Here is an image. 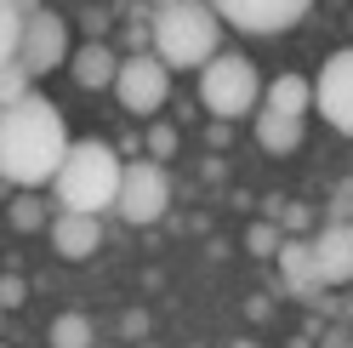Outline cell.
Instances as JSON below:
<instances>
[{
  "instance_id": "6da1fadb",
  "label": "cell",
  "mask_w": 353,
  "mask_h": 348,
  "mask_svg": "<svg viewBox=\"0 0 353 348\" xmlns=\"http://www.w3.org/2000/svg\"><path fill=\"white\" fill-rule=\"evenodd\" d=\"M69 155V126L52 97H17L0 108V177L17 188H46Z\"/></svg>"
},
{
  "instance_id": "7a4b0ae2",
  "label": "cell",
  "mask_w": 353,
  "mask_h": 348,
  "mask_svg": "<svg viewBox=\"0 0 353 348\" xmlns=\"http://www.w3.org/2000/svg\"><path fill=\"white\" fill-rule=\"evenodd\" d=\"M120 177H125L120 148L103 143V137H80V143H69V155H63L57 177H52V194H57L63 211L97 217V211H108L120 200Z\"/></svg>"
},
{
  "instance_id": "3957f363",
  "label": "cell",
  "mask_w": 353,
  "mask_h": 348,
  "mask_svg": "<svg viewBox=\"0 0 353 348\" xmlns=\"http://www.w3.org/2000/svg\"><path fill=\"white\" fill-rule=\"evenodd\" d=\"M216 35L223 17L211 12V0H171L154 12V57L165 69H205L216 57Z\"/></svg>"
},
{
  "instance_id": "277c9868",
  "label": "cell",
  "mask_w": 353,
  "mask_h": 348,
  "mask_svg": "<svg viewBox=\"0 0 353 348\" xmlns=\"http://www.w3.org/2000/svg\"><path fill=\"white\" fill-rule=\"evenodd\" d=\"M256 92H262L256 63H251V57H239V52H216L205 69H200V103L211 108L216 120L251 115V108H256Z\"/></svg>"
},
{
  "instance_id": "5b68a950",
  "label": "cell",
  "mask_w": 353,
  "mask_h": 348,
  "mask_svg": "<svg viewBox=\"0 0 353 348\" xmlns=\"http://www.w3.org/2000/svg\"><path fill=\"white\" fill-rule=\"evenodd\" d=\"M165 206H171V177H165V166L160 160H131L125 166V177H120V200H114V211L125 217L131 229H148V223H160L165 217Z\"/></svg>"
},
{
  "instance_id": "8992f818",
  "label": "cell",
  "mask_w": 353,
  "mask_h": 348,
  "mask_svg": "<svg viewBox=\"0 0 353 348\" xmlns=\"http://www.w3.org/2000/svg\"><path fill=\"white\" fill-rule=\"evenodd\" d=\"M211 12L239 35H285L314 12V0H211Z\"/></svg>"
},
{
  "instance_id": "52a82bcc",
  "label": "cell",
  "mask_w": 353,
  "mask_h": 348,
  "mask_svg": "<svg viewBox=\"0 0 353 348\" xmlns=\"http://www.w3.org/2000/svg\"><path fill=\"white\" fill-rule=\"evenodd\" d=\"M114 97H120V108H131V115H160V103L171 97V69L154 52H131V57H120Z\"/></svg>"
},
{
  "instance_id": "ba28073f",
  "label": "cell",
  "mask_w": 353,
  "mask_h": 348,
  "mask_svg": "<svg viewBox=\"0 0 353 348\" xmlns=\"http://www.w3.org/2000/svg\"><path fill=\"white\" fill-rule=\"evenodd\" d=\"M17 63H23L29 75H52L69 63V17L40 6L29 23H23V52H17Z\"/></svg>"
},
{
  "instance_id": "9c48e42d",
  "label": "cell",
  "mask_w": 353,
  "mask_h": 348,
  "mask_svg": "<svg viewBox=\"0 0 353 348\" xmlns=\"http://www.w3.org/2000/svg\"><path fill=\"white\" fill-rule=\"evenodd\" d=\"M314 108L330 120V132L353 137V46L325 57V69L314 80Z\"/></svg>"
},
{
  "instance_id": "30bf717a",
  "label": "cell",
  "mask_w": 353,
  "mask_h": 348,
  "mask_svg": "<svg viewBox=\"0 0 353 348\" xmlns=\"http://www.w3.org/2000/svg\"><path fill=\"white\" fill-rule=\"evenodd\" d=\"M319 286H353V223H330L314 240Z\"/></svg>"
},
{
  "instance_id": "8fae6325",
  "label": "cell",
  "mask_w": 353,
  "mask_h": 348,
  "mask_svg": "<svg viewBox=\"0 0 353 348\" xmlns=\"http://www.w3.org/2000/svg\"><path fill=\"white\" fill-rule=\"evenodd\" d=\"M52 246H57L63 263H85V257H97V246H103L97 217H85V211H57V217H52Z\"/></svg>"
},
{
  "instance_id": "7c38bea8",
  "label": "cell",
  "mask_w": 353,
  "mask_h": 348,
  "mask_svg": "<svg viewBox=\"0 0 353 348\" xmlns=\"http://www.w3.org/2000/svg\"><path fill=\"white\" fill-rule=\"evenodd\" d=\"M114 75H120V57H114V46H103V40H92V46L69 52V80L85 86V92H103V86H114Z\"/></svg>"
},
{
  "instance_id": "4fadbf2b",
  "label": "cell",
  "mask_w": 353,
  "mask_h": 348,
  "mask_svg": "<svg viewBox=\"0 0 353 348\" xmlns=\"http://www.w3.org/2000/svg\"><path fill=\"white\" fill-rule=\"evenodd\" d=\"M307 103H314V86H307V75H274L268 92H262V108L291 115V120H307Z\"/></svg>"
},
{
  "instance_id": "5bb4252c",
  "label": "cell",
  "mask_w": 353,
  "mask_h": 348,
  "mask_svg": "<svg viewBox=\"0 0 353 348\" xmlns=\"http://www.w3.org/2000/svg\"><path fill=\"white\" fill-rule=\"evenodd\" d=\"M274 263H279V280L291 291H314L319 286V263H314V246H307V240H285Z\"/></svg>"
},
{
  "instance_id": "9a60e30c",
  "label": "cell",
  "mask_w": 353,
  "mask_h": 348,
  "mask_svg": "<svg viewBox=\"0 0 353 348\" xmlns=\"http://www.w3.org/2000/svg\"><path fill=\"white\" fill-rule=\"evenodd\" d=\"M251 137L268 148V155H291V148L302 143V120H291V115H274V108H262L256 115V126H251Z\"/></svg>"
},
{
  "instance_id": "2e32d148",
  "label": "cell",
  "mask_w": 353,
  "mask_h": 348,
  "mask_svg": "<svg viewBox=\"0 0 353 348\" xmlns=\"http://www.w3.org/2000/svg\"><path fill=\"white\" fill-rule=\"evenodd\" d=\"M23 6H17V0H0V69H6V63H17V52H23Z\"/></svg>"
},
{
  "instance_id": "e0dca14e",
  "label": "cell",
  "mask_w": 353,
  "mask_h": 348,
  "mask_svg": "<svg viewBox=\"0 0 353 348\" xmlns=\"http://www.w3.org/2000/svg\"><path fill=\"white\" fill-rule=\"evenodd\" d=\"M52 348H97L92 320H85V314H57L52 320Z\"/></svg>"
},
{
  "instance_id": "ac0fdd59",
  "label": "cell",
  "mask_w": 353,
  "mask_h": 348,
  "mask_svg": "<svg viewBox=\"0 0 353 348\" xmlns=\"http://www.w3.org/2000/svg\"><path fill=\"white\" fill-rule=\"evenodd\" d=\"M6 223H12L17 234H34L40 223H46V206H40V188H23V194H17V200H12V217H6Z\"/></svg>"
},
{
  "instance_id": "d6986e66",
  "label": "cell",
  "mask_w": 353,
  "mask_h": 348,
  "mask_svg": "<svg viewBox=\"0 0 353 348\" xmlns=\"http://www.w3.org/2000/svg\"><path fill=\"white\" fill-rule=\"evenodd\" d=\"M29 80H34V75L23 69V63H6V69H0V108L17 103V97H29V92H34Z\"/></svg>"
},
{
  "instance_id": "ffe728a7",
  "label": "cell",
  "mask_w": 353,
  "mask_h": 348,
  "mask_svg": "<svg viewBox=\"0 0 353 348\" xmlns=\"http://www.w3.org/2000/svg\"><path fill=\"white\" fill-rule=\"evenodd\" d=\"M171 155H176V126L154 120L148 126V160H171Z\"/></svg>"
},
{
  "instance_id": "44dd1931",
  "label": "cell",
  "mask_w": 353,
  "mask_h": 348,
  "mask_svg": "<svg viewBox=\"0 0 353 348\" xmlns=\"http://www.w3.org/2000/svg\"><path fill=\"white\" fill-rule=\"evenodd\" d=\"M245 246H251L256 257H279V246H285V240H279V229H274V223H251Z\"/></svg>"
},
{
  "instance_id": "7402d4cb",
  "label": "cell",
  "mask_w": 353,
  "mask_h": 348,
  "mask_svg": "<svg viewBox=\"0 0 353 348\" xmlns=\"http://www.w3.org/2000/svg\"><path fill=\"white\" fill-rule=\"evenodd\" d=\"M6 302H23V280H17V274L0 280V309H6Z\"/></svg>"
},
{
  "instance_id": "603a6c76",
  "label": "cell",
  "mask_w": 353,
  "mask_h": 348,
  "mask_svg": "<svg viewBox=\"0 0 353 348\" xmlns=\"http://www.w3.org/2000/svg\"><path fill=\"white\" fill-rule=\"evenodd\" d=\"M279 223L285 229H302V206H279Z\"/></svg>"
},
{
  "instance_id": "cb8c5ba5",
  "label": "cell",
  "mask_w": 353,
  "mask_h": 348,
  "mask_svg": "<svg viewBox=\"0 0 353 348\" xmlns=\"http://www.w3.org/2000/svg\"><path fill=\"white\" fill-rule=\"evenodd\" d=\"M17 6H23V17H34L40 6H46V0H17Z\"/></svg>"
},
{
  "instance_id": "d4e9b609",
  "label": "cell",
  "mask_w": 353,
  "mask_h": 348,
  "mask_svg": "<svg viewBox=\"0 0 353 348\" xmlns=\"http://www.w3.org/2000/svg\"><path fill=\"white\" fill-rule=\"evenodd\" d=\"M160 6H171V0H154V12H160Z\"/></svg>"
}]
</instances>
